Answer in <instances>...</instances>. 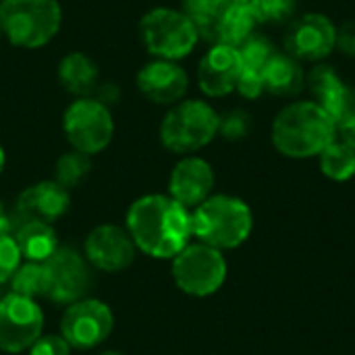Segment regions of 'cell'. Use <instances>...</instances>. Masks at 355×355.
Wrapping results in <instances>:
<instances>
[{
	"mask_svg": "<svg viewBox=\"0 0 355 355\" xmlns=\"http://www.w3.org/2000/svg\"><path fill=\"white\" fill-rule=\"evenodd\" d=\"M15 241L27 262H46L60 248L56 229L40 220H25L17 229Z\"/></svg>",
	"mask_w": 355,
	"mask_h": 355,
	"instance_id": "20",
	"label": "cell"
},
{
	"mask_svg": "<svg viewBox=\"0 0 355 355\" xmlns=\"http://www.w3.org/2000/svg\"><path fill=\"white\" fill-rule=\"evenodd\" d=\"M71 208L69 189H64L54 179L37 181L21 191L17 198V214L23 220H40L52 225L62 218Z\"/></svg>",
	"mask_w": 355,
	"mask_h": 355,
	"instance_id": "17",
	"label": "cell"
},
{
	"mask_svg": "<svg viewBox=\"0 0 355 355\" xmlns=\"http://www.w3.org/2000/svg\"><path fill=\"white\" fill-rule=\"evenodd\" d=\"M2 35L15 48L40 50L50 44L62 27L58 0H2Z\"/></svg>",
	"mask_w": 355,
	"mask_h": 355,
	"instance_id": "5",
	"label": "cell"
},
{
	"mask_svg": "<svg viewBox=\"0 0 355 355\" xmlns=\"http://www.w3.org/2000/svg\"><path fill=\"white\" fill-rule=\"evenodd\" d=\"M0 2H2V0H0Z\"/></svg>",
	"mask_w": 355,
	"mask_h": 355,
	"instance_id": "41",
	"label": "cell"
},
{
	"mask_svg": "<svg viewBox=\"0 0 355 355\" xmlns=\"http://www.w3.org/2000/svg\"><path fill=\"white\" fill-rule=\"evenodd\" d=\"M44 264L46 297L56 304H75L92 285L89 262L73 248H58Z\"/></svg>",
	"mask_w": 355,
	"mask_h": 355,
	"instance_id": "12",
	"label": "cell"
},
{
	"mask_svg": "<svg viewBox=\"0 0 355 355\" xmlns=\"http://www.w3.org/2000/svg\"><path fill=\"white\" fill-rule=\"evenodd\" d=\"M239 50L225 44H212L198 64V87L208 98H225L237 89L241 77Z\"/></svg>",
	"mask_w": 355,
	"mask_h": 355,
	"instance_id": "15",
	"label": "cell"
},
{
	"mask_svg": "<svg viewBox=\"0 0 355 355\" xmlns=\"http://www.w3.org/2000/svg\"><path fill=\"white\" fill-rule=\"evenodd\" d=\"M337 137L355 152V114L337 127Z\"/></svg>",
	"mask_w": 355,
	"mask_h": 355,
	"instance_id": "35",
	"label": "cell"
},
{
	"mask_svg": "<svg viewBox=\"0 0 355 355\" xmlns=\"http://www.w3.org/2000/svg\"><path fill=\"white\" fill-rule=\"evenodd\" d=\"M0 37H2V21H0Z\"/></svg>",
	"mask_w": 355,
	"mask_h": 355,
	"instance_id": "40",
	"label": "cell"
},
{
	"mask_svg": "<svg viewBox=\"0 0 355 355\" xmlns=\"http://www.w3.org/2000/svg\"><path fill=\"white\" fill-rule=\"evenodd\" d=\"M318 168L327 179L345 183L355 177V152L337 137L318 154Z\"/></svg>",
	"mask_w": 355,
	"mask_h": 355,
	"instance_id": "23",
	"label": "cell"
},
{
	"mask_svg": "<svg viewBox=\"0 0 355 355\" xmlns=\"http://www.w3.org/2000/svg\"><path fill=\"white\" fill-rule=\"evenodd\" d=\"M85 260L102 272H121L135 262L137 248L127 229L116 225H100L85 239Z\"/></svg>",
	"mask_w": 355,
	"mask_h": 355,
	"instance_id": "13",
	"label": "cell"
},
{
	"mask_svg": "<svg viewBox=\"0 0 355 355\" xmlns=\"http://www.w3.org/2000/svg\"><path fill=\"white\" fill-rule=\"evenodd\" d=\"M258 25H289L295 19V0H252L250 4Z\"/></svg>",
	"mask_w": 355,
	"mask_h": 355,
	"instance_id": "27",
	"label": "cell"
},
{
	"mask_svg": "<svg viewBox=\"0 0 355 355\" xmlns=\"http://www.w3.org/2000/svg\"><path fill=\"white\" fill-rule=\"evenodd\" d=\"M337 50H341L345 56L355 58V19L345 21L341 27H337Z\"/></svg>",
	"mask_w": 355,
	"mask_h": 355,
	"instance_id": "34",
	"label": "cell"
},
{
	"mask_svg": "<svg viewBox=\"0 0 355 355\" xmlns=\"http://www.w3.org/2000/svg\"><path fill=\"white\" fill-rule=\"evenodd\" d=\"M102 355H123V354H119V352H106V354H102Z\"/></svg>",
	"mask_w": 355,
	"mask_h": 355,
	"instance_id": "39",
	"label": "cell"
},
{
	"mask_svg": "<svg viewBox=\"0 0 355 355\" xmlns=\"http://www.w3.org/2000/svg\"><path fill=\"white\" fill-rule=\"evenodd\" d=\"M220 114L202 98H185L168 108L158 127L160 144L179 156H191L214 141Z\"/></svg>",
	"mask_w": 355,
	"mask_h": 355,
	"instance_id": "4",
	"label": "cell"
},
{
	"mask_svg": "<svg viewBox=\"0 0 355 355\" xmlns=\"http://www.w3.org/2000/svg\"><path fill=\"white\" fill-rule=\"evenodd\" d=\"M216 177L208 160L200 156H183L168 175V196L187 210L198 208L212 196Z\"/></svg>",
	"mask_w": 355,
	"mask_h": 355,
	"instance_id": "16",
	"label": "cell"
},
{
	"mask_svg": "<svg viewBox=\"0 0 355 355\" xmlns=\"http://www.w3.org/2000/svg\"><path fill=\"white\" fill-rule=\"evenodd\" d=\"M21 260L23 256L17 248L15 237H10L8 233H0V285L12 279V275L21 266Z\"/></svg>",
	"mask_w": 355,
	"mask_h": 355,
	"instance_id": "31",
	"label": "cell"
},
{
	"mask_svg": "<svg viewBox=\"0 0 355 355\" xmlns=\"http://www.w3.org/2000/svg\"><path fill=\"white\" fill-rule=\"evenodd\" d=\"M254 231L252 208L237 196L212 193L191 210V233L198 241L220 252L243 245Z\"/></svg>",
	"mask_w": 355,
	"mask_h": 355,
	"instance_id": "3",
	"label": "cell"
},
{
	"mask_svg": "<svg viewBox=\"0 0 355 355\" xmlns=\"http://www.w3.org/2000/svg\"><path fill=\"white\" fill-rule=\"evenodd\" d=\"M345 81L343 77L339 75V71L333 67V64H327V62H316L310 73L306 75V87L310 89L312 94V100L314 102H320L324 100L329 94H333L337 87H341Z\"/></svg>",
	"mask_w": 355,
	"mask_h": 355,
	"instance_id": "28",
	"label": "cell"
},
{
	"mask_svg": "<svg viewBox=\"0 0 355 355\" xmlns=\"http://www.w3.org/2000/svg\"><path fill=\"white\" fill-rule=\"evenodd\" d=\"M10 283V293L35 300V297H46V275H44V264L42 262H25L17 268L12 275Z\"/></svg>",
	"mask_w": 355,
	"mask_h": 355,
	"instance_id": "25",
	"label": "cell"
},
{
	"mask_svg": "<svg viewBox=\"0 0 355 355\" xmlns=\"http://www.w3.org/2000/svg\"><path fill=\"white\" fill-rule=\"evenodd\" d=\"M8 216H6V212H4V204L0 202V233H6L8 231Z\"/></svg>",
	"mask_w": 355,
	"mask_h": 355,
	"instance_id": "36",
	"label": "cell"
},
{
	"mask_svg": "<svg viewBox=\"0 0 355 355\" xmlns=\"http://www.w3.org/2000/svg\"><path fill=\"white\" fill-rule=\"evenodd\" d=\"M262 77L266 94L277 98H295L306 89L304 64L287 52H277L266 64Z\"/></svg>",
	"mask_w": 355,
	"mask_h": 355,
	"instance_id": "19",
	"label": "cell"
},
{
	"mask_svg": "<svg viewBox=\"0 0 355 355\" xmlns=\"http://www.w3.org/2000/svg\"><path fill=\"white\" fill-rule=\"evenodd\" d=\"M175 285L191 297H210L227 281L229 264L220 250L202 241L189 243L171 260Z\"/></svg>",
	"mask_w": 355,
	"mask_h": 355,
	"instance_id": "7",
	"label": "cell"
},
{
	"mask_svg": "<svg viewBox=\"0 0 355 355\" xmlns=\"http://www.w3.org/2000/svg\"><path fill=\"white\" fill-rule=\"evenodd\" d=\"M233 4H239V6H250L252 4V0H231Z\"/></svg>",
	"mask_w": 355,
	"mask_h": 355,
	"instance_id": "38",
	"label": "cell"
},
{
	"mask_svg": "<svg viewBox=\"0 0 355 355\" xmlns=\"http://www.w3.org/2000/svg\"><path fill=\"white\" fill-rule=\"evenodd\" d=\"M283 44L300 62H322L337 50V25L324 12L300 15L287 25Z\"/></svg>",
	"mask_w": 355,
	"mask_h": 355,
	"instance_id": "10",
	"label": "cell"
},
{
	"mask_svg": "<svg viewBox=\"0 0 355 355\" xmlns=\"http://www.w3.org/2000/svg\"><path fill=\"white\" fill-rule=\"evenodd\" d=\"M62 133L73 150L94 156L104 152L114 137L110 106L94 96L75 98L62 112Z\"/></svg>",
	"mask_w": 355,
	"mask_h": 355,
	"instance_id": "8",
	"label": "cell"
},
{
	"mask_svg": "<svg viewBox=\"0 0 355 355\" xmlns=\"http://www.w3.org/2000/svg\"><path fill=\"white\" fill-rule=\"evenodd\" d=\"M139 37L148 54L162 60H183L200 44L198 29L179 8L154 6L139 19Z\"/></svg>",
	"mask_w": 355,
	"mask_h": 355,
	"instance_id": "6",
	"label": "cell"
},
{
	"mask_svg": "<svg viewBox=\"0 0 355 355\" xmlns=\"http://www.w3.org/2000/svg\"><path fill=\"white\" fill-rule=\"evenodd\" d=\"M318 106L324 108V112L333 119V123L339 127L343 121L355 114V87L349 83H343L337 87L333 94H329L324 100L316 102Z\"/></svg>",
	"mask_w": 355,
	"mask_h": 355,
	"instance_id": "29",
	"label": "cell"
},
{
	"mask_svg": "<svg viewBox=\"0 0 355 355\" xmlns=\"http://www.w3.org/2000/svg\"><path fill=\"white\" fill-rule=\"evenodd\" d=\"M89 171H92V156L71 150L56 160L54 181L60 183L64 189H75L89 175Z\"/></svg>",
	"mask_w": 355,
	"mask_h": 355,
	"instance_id": "26",
	"label": "cell"
},
{
	"mask_svg": "<svg viewBox=\"0 0 355 355\" xmlns=\"http://www.w3.org/2000/svg\"><path fill=\"white\" fill-rule=\"evenodd\" d=\"M256 27H258V23H256V17H254L252 8L231 2L229 10L225 12V17L220 21L216 44L239 48L256 31Z\"/></svg>",
	"mask_w": 355,
	"mask_h": 355,
	"instance_id": "22",
	"label": "cell"
},
{
	"mask_svg": "<svg viewBox=\"0 0 355 355\" xmlns=\"http://www.w3.org/2000/svg\"><path fill=\"white\" fill-rule=\"evenodd\" d=\"M44 312L35 300L8 293L0 300V352L23 354L42 337Z\"/></svg>",
	"mask_w": 355,
	"mask_h": 355,
	"instance_id": "11",
	"label": "cell"
},
{
	"mask_svg": "<svg viewBox=\"0 0 355 355\" xmlns=\"http://www.w3.org/2000/svg\"><path fill=\"white\" fill-rule=\"evenodd\" d=\"M229 6L231 0H183L181 10L198 29L200 40L208 44H216L218 27Z\"/></svg>",
	"mask_w": 355,
	"mask_h": 355,
	"instance_id": "21",
	"label": "cell"
},
{
	"mask_svg": "<svg viewBox=\"0 0 355 355\" xmlns=\"http://www.w3.org/2000/svg\"><path fill=\"white\" fill-rule=\"evenodd\" d=\"M252 131V116L243 108H231L218 119V135L227 141H241Z\"/></svg>",
	"mask_w": 355,
	"mask_h": 355,
	"instance_id": "30",
	"label": "cell"
},
{
	"mask_svg": "<svg viewBox=\"0 0 355 355\" xmlns=\"http://www.w3.org/2000/svg\"><path fill=\"white\" fill-rule=\"evenodd\" d=\"M125 229L137 252L154 260H173L191 243V210L164 193L137 198L125 216Z\"/></svg>",
	"mask_w": 355,
	"mask_h": 355,
	"instance_id": "1",
	"label": "cell"
},
{
	"mask_svg": "<svg viewBox=\"0 0 355 355\" xmlns=\"http://www.w3.org/2000/svg\"><path fill=\"white\" fill-rule=\"evenodd\" d=\"M4 166H6V152H4V148L0 144V175L4 173Z\"/></svg>",
	"mask_w": 355,
	"mask_h": 355,
	"instance_id": "37",
	"label": "cell"
},
{
	"mask_svg": "<svg viewBox=\"0 0 355 355\" xmlns=\"http://www.w3.org/2000/svg\"><path fill=\"white\" fill-rule=\"evenodd\" d=\"M71 345L62 339V335H42L31 347L29 355H71Z\"/></svg>",
	"mask_w": 355,
	"mask_h": 355,
	"instance_id": "32",
	"label": "cell"
},
{
	"mask_svg": "<svg viewBox=\"0 0 355 355\" xmlns=\"http://www.w3.org/2000/svg\"><path fill=\"white\" fill-rule=\"evenodd\" d=\"M56 77L64 92L75 98H87L94 96L96 87L100 85V67L83 52H69L60 58Z\"/></svg>",
	"mask_w": 355,
	"mask_h": 355,
	"instance_id": "18",
	"label": "cell"
},
{
	"mask_svg": "<svg viewBox=\"0 0 355 355\" xmlns=\"http://www.w3.org/2000/svg\"><path fill=\"white\" fill-rule=\"evenodd\" d=\"M139 94L158 106H175L185 100L189 92V75L175 60L152 58L148 60L135 77Z\"/></svg>",
	"mask_w": 355,
	"mask_h": 355,
	"instance_id": "14",
	"label": "cell"
},
{
	"mask_svg": "<svg viewBox=\"0 0 355 355\" xmlns=\"http://www.w3.org/2000/svg\"><path fill=\"white\" fill-rule=\"evenodd\" d=\"M337 139V125L314 100H295L279 110L270 127L275 150L291 160L318 158Z\"/></svg>",
	"mask_w": 355,
	"mask_h": 355,
	"instance_id": "2",
	"label": "cell"
},
{
	"mask_svg": "<svg viewBox=\"0 0 355 355\" xmlns=\"http://www.w3.org/2000/svg\"><path fill=\"white\" fill-rule=\"evenodd\" d=\"M241 98L245 100H258L262 94H266L264 89V77L260 73H252V71H241L237 89H235Z\"/></svg>",
	"mask_w": 355,
	"mask_h": 355,
	"instance_id": "33",
	"label": "cell"
},
{
	"mask_svg": "<svg viewBox=\"0 0 355 355\" xmlns=\"http://www.w3.org/2000/svg\"><path fill=\"white\" fill-rule=\"evenodd\" d=\"M114 329V314L102 300L83 297L69 304L60 318V335L73 349H94L102 345Z\"/></svg>",
	"mask_w": 355,
	"mask_h": 355,
	"instance_id": "9",
	"label": "cell"
},
{
	"mask_svg": "<svg viewBox=\"0 0 355 355\" xmlns=\"http://www.w3.org/2000/svg\"><path fill=\"white\" fill-rule=\"evenodd\" d=\"M237 50H239L243 71H252V73H260V75L264 73V69L272 60V56L279 52L275 48V44L264 33H258V31H254Z\"/></svg>",
	"mask_w": 355,
	"mask_h": 355,
	"instance_id": "24",
	"label": "cell"
}]
</instances>
